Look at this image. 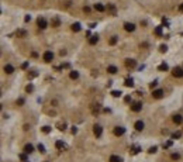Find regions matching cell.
<instances>
[{
  "label": "cell",
  "mask_w": 183,
  "mask_h": 162,
  "mask_svg": "<svg viewBox=\"0 0 183 162\" xmlns=\"http://www.w3.org/2000/svg\"><path fill=\"white\" fill-rule=\"evenodd\" d=\"M37 24H38V27H40L41 30L46 28V20L44 18V17H40V18L37 20Z\"/></svg>",
  "instance_id": "277c9868"
},
{
  "label": "cell",
  "mask_w": 183,
  "mask_h": 162,
  "mask_svg": "<svg viewBox=\"0 0 183 162\" xmlns=\"http://www.w3.org/2000/svg\"><path fill=\"white\" fill-rule=\"evenodd\" d=\"M80 28H82L80 23H73V24H72V31H75V32H77V31H80Z\"/></svg>",
  "instance_id": "2e32d148"
},
{
  "label": "cell",
  "mask_w": 183,
  "mask_h": 162,
  "mask_svg": "<svg viewBox=\"0 0 183 162\" xmlns=\"http://www.w3.org/2000/svg\"><path fill=\"white\" fill-rule=\"evenodd\" d=\"M107 10H108V13H110L111 16H116V14H117V9H116V6H114L113 3H110V4H108Z\"/></svg>",
  "instance_id": "9c48e42d"
},
{
  "label": "cell",
  "mask_w": 183,
  "mask_h": 162,
  "mask_svg": "<svg viewBox=\"0 0 183 162\" xmlns=\"http://www.w3.org/2000/svg\"><path fill=\"white\" fill-rule=\"evenodd\" d=\"M42 59H44L45 62H51V61L54 59V54H52L51 51H45L44 55H42Z\"/></svg>",
  "instance_id": "3957f363"
},
{
  "label": "cell",
  "mask_w": 183,
  "mask_h": 162,
  "mask_svg": "<svg viewBox=\"0 0 183 162\" xmlns=\"http://www.w3.org/2000/svg\"><path fill=\"white\" fill-rule=\"evenodd\" d=\"M55 147L58 148V149H62V148H65V144H63L62 141H56V142H55Z\"/></svg>",
  "instance_id": "484cf974"
},
{
  "label": "cell",
  "mask_w": 183,
  "mask_h": 162,
  "mask_svg": "<svg viewBox=\"0 0 183 162\" xmlns=\"http://www.w3.org/2000/svg\"><path fill=\"white\" fill-rule=\"evenodd\" d=\"M124 28H125V31L131 32V31H134V30H135V26H134L132 23H125V24H124Z\"/></svg>",
  "instance_id": "8fae6325"
},
{
  "label": "cell",
  "mask_w": 183,
  "mask_h": 162,
  "mask_svg": "<svg viewBox=\"0 0 183 162\" xmlns=\"http://www.w3.org/2000/svg\"><path fill=\"white\" fill-rule=\"evenodd\" d=\"M27 66H28V62H24V63H23V65H21V68H23V69H25V68H27Z\"/></svg>",
  "instance_id": "ee69618b"
},
{
  "label": "cell",
  "mask_w": 183,
  "mask_h": 162,
  "mask_svg": "<svg viewBox=\"0 0 183 162\" xmlns=\"http://www.w3.org/2000/svg\"><path fill=\"white\" fill-rule=\"evenodd\" d=\"M32 151H34V147H32L31 144H27V145L24 147V152H25V154H31Z\"/></svg>",
  "instance_id": "e0dca14e"
},
{
  "label": "cell",
  "mask_w": 183,
  "mask_h": 162,
  "mask_svg": "<svg viewBox=\"0 0 183 162\" xmlns=\"http://www.w3.org/2000/svg\"><path fill=\"white\" fill-rule=\"evenodd\" d=\"M117 38H118V37H116V35H113V37L110 38V41H108V44H110V45H116V44H117Z\"/></svg>",
  "instance_id": "d4e9b609"
},
{
  "label": "cell",
  "mask_w": 183,
  "mask_h": 162,
  "mask_svg": "<svg viewBox=\"0 0 183 162\" xmlns=\"http://www.w3.org/2000/svg\"><path fill=\"white\" fill-rule=\"evenodd\" d=\"M172 75H173L175 78H182V76H183V68H179V66L173 68V71H172Z\"/></svg>",
  "instance_id": "6da1fadb"
},
{
  "label": "cell",
  "mask_w": 183,
  "mask_h": 162,
  "mask_svg": "<svg viewBox=\"0 0 183 162\" xmlns=\"http://www.w3.org/2000/svg\"><path fill=\"white\" fill-rule=\"evenodd\" d=\"M156 85H158V82H156V80H153V82H152V83H151V88H155V86H156Z\"/></svg>",
  "instance_id": "7bdbcfd3"
},
{
  "label": "cell",
  "mask_w": 183,
  "mask_h": 162,
  "mask_svg": "<svg viewBox=\"0 0 183 162\" xmlns=\"http://www.w3.org/2000/svg\"><path fill=\"white\" fill-rule=\"evenodd\" d=\"M69 76H71V79H77V78H79V72H76V71H71Z\"/></svg>",
  "instance_id": "7402d4cb"
},
{
  "label": "cell",
  "mask_w": 183,
  "mask_h": 162,
  "mask_svg": "<svg viewBox=\"0 0 183 162\" xmlns=\"http://www.w3.org/2000/svg\"><path fill=\"white\" fill-rule=\"evenodd\" d=\"M162 96H163V90H162V89L153 90V93H152V97H153V99H161Z\"/></svg>",
  "instance_id": "ba28073f"
},
{
  "label": "cell",
  "mask_w": 183,
  "mask_h": 162,
  "mask_svg": "<svg viewBox=\"0 0 183 162\" xmlns=\"http://www.w3.org/2000/svg\"><path fill=\"white\" fill-rule=\"evenodd\" d=\"M182 121H183V118H182L180 114H175V116H173V123H175V124H180Z\"/></svg>",
  "instance_id": "5bb4252c"
},
{
  "label": "cell",
  "mask_w": 183,
  "mask_h": 162,
  "mask_svg": "<svg viewBox=\"0 0 183 162\" xmlns=\"http://www.w3.org/2000/svg\"><path fill=\"white\" fill-rule=\"evenodd\" d=\"M124 102H125V103H130V102H131V96H125V97H124Z\"/></svg>",
  "instance_id": "f35d334b"
},
{
  "label": "cell",
  "mask_w": 183,
  "mask_h": 162,
  "mask_svg": "<svg viewBox=\"0 0 183 162\" xmlns=\"http://www.w3.org/2000/svg\"><path fill=\"white\" fill-rule=\"evenodd\" d=\"M37 76H38V73H37V72H31V73H28V78H30V79H32V78H37Z\"/></svg>",
  "instance_id": "74e56055"
},
{
  "label": "cell",
  "mask_w": 183,
  "mask_h": 162,
  "mask_svg": "<svg viewBox=\"0 0 183 162\" xmlns=\"http://www.w3.org/2000/svg\"><path fill=\"white\" fill-rule=\"evenodd\" d=\"M159 51H161V52L163 54V52H166V51H168V47H166V45H161V48H159Z\"/></svg>",
  "instance_id": "e575fe53"
},
{
  "label": "cell",
  "mask_w": 183,
  "mask_h": 162,
  "mask_svg": "<svg viewBox=\"0 0 183 162\" xmlns=\"http://www.w3.org/2000/svg\"><path fill=\"white\" fill-rule=\"evenodd\" d=\"M138 152H139V147H138V145L131 147V154H132V155H137Z\"/></svg>",
  "instance_id": "603a6c76"
},
{
  "label": "cell",
  "mask_w": 183,
  "mask_h": 162,
  "mask_svg": "<svg viewBox=\"0 0 183 162\" xmlns=\"http://www.w3.org/2000/svg\"><path fill=\"white\" fill-rule=\"evenodd\" d=\"M144 127H145V124H144V121H142V120H138L137 123L134 124V128H135L137 131H142V130H144Z\"/></svg>",
  "instance_id": "52a82bcc"
},
{
  "label": "cell",
  "mask_w": 183,
  "mask_h": 162,
  "mask_svg": "<svg viewBox=\"0 0 183 162\" xmlns=\"http://www.w3.org/2000/svg\"><path fill=\"white\" fill-rule=\"evenodd\" d=\"M41 130H42V133L48 134V133H49V131H51V127H48V125H44V127H42Z\"/></svg>",
  "instance_id": "f546056e"
},
{
  "label": "cell",
  "mask_w": 183,
  "mask_h": 162,
  "mask_svg": "<svg viewBox=\"0 0 183 162\" xmlns=\"http://www.w3.org/2000/svg\"><path fill=\"white\" fill-rule=\"evenodd\" d=\"M77 133V128L76 127H72V134H76Z\"/></svg>",
  "instance_id": "f6af8a7d"
},
{
  "label": "cell",
  "mask_w": 183,
  "mask_h": 162,
  "mask_svg": "<svg viewBox=\"0 0 183 162\" xmlns=\"http://www.w3.org/2000/svg\"><path fill=\"white\" fill-rule=\"evenodd\" d=\"M180 137H182V133H180V131H176V133L172 134V138H173V140H176V138H180Z\"/></svg>",
  "instance_id": "f1b7e54d"
},
{
  "label": "cell",
  "mask_w": 183,
  "mask_h": 162,
  "mask_svg": "<svg viewBox=\"0 0 183 162\" xmlns=\"http://www.w3.org/2000/svg\"><path fill=\"white\" fill-rule=\"evenodd\" d=\"M170 158H172L173 161H178V159L180 158V155H179V154H172V155H170Z\"/></svg>",
  "instance_id": "d6a6232c"
},
{
  "label": "cell",
  "mask_w": 183,
  "mask_h": 162,
  "mask_svg": "<svg viewBox=\"0 0 183 162\" xmlns=\"http://www.w3.org/2000/svg\"><path fill=\"white\" fill-rule=\"evenodd\" d=\"M135 65H137V62L134 59H125V66L127 68H135Z\"/></svg>",
  "instance_id": "30bf717a"
},
{
  "label": "cell",
  "mask_w": 183,
  "mask_h": 162,
  "mask_svg": "<svg viewBox=\"0 0 183 162\" xmlns=\"http://www.w3.org/2000/svg\"><path fill=\"white\" fill-rule=\"evenodd\" d=\"M169 147H172V141H168L166 144H163V148H169Z\"/></svg>",
  "instance_id": "ab89813d"
},
{
  "label": "cell",
  "mask_w": 183,
  "mask_h": 162,
  "mask_svg": "<svg viewBox=\"0 0 183 162\" xmlns=\"http://www.w3.org/2000/svg\"><path fill=\"white\" fill-rule=\"evenodd\" d=\"M124 85H125L127 88H132V86H134V80H132L131 78H127V79H125V83H124Z\"/></svg>",
  "instance_id": "9a60e30c"
},
{
  "label": "cell",
  "mask_w": 183,
  "mask_h": 162,
  "mask_svg": "<svg viewBox=\"0 0 183 162\" xmlns=\"http://www.w3.org/2000/svg\"><path fill=\"white\" fill-rule=\"evenodd\" d=\"M110 162H121V158L117 155H111L110 157Z\"/></svg>",
  "instance_id": "44dd1931"
},
{
  "label": "cell",
  "mask_w": 183,
  "mask_h": 162,
  "mask_svg": "<svg viewBox=\"0 0 183 162\" xmlns=\"http://www.w3.org/2000/svg\"><path fill=\"white\" fill-rule=\"evenodd\" d=\"M179 11H182V13H183V3L179 6Z\"/></svg>",
  "instance_id": "bcb514c9"
},
{
  "label": "cell",
  "mask_w": 183,
  "mask_h": 162,
  "mask_svg": "<svg viewBox=\"0 0 183 162\" xmlns=\"http://www.w3.org/2000/svg\"><path fill=\"white\" fill-rule=\"evenodd\" d=\"M32 90H34V86H32V85H27V86H25V92H28V93H31Z\"/></svg>",
  "instance_id": "1f68e13d"
},
{
  "label": "cell",
  "mask_w": 183,
  "mask_h": 162,
  "mask_svg": "<svg viewBox=\"0 0 183 162\" xmlns=\"http://www.w3.org/2000/svg\"><path fill=\"white\" fill-rule=\"evenodd\" d=\"M17 104H24V99H18V100H17Z\"/></svg>",
  "instance_id": "b9f144b4"
},
{
  "label": "cell",
  "mask_w": 183,
  "mask_h": 162,
  "mask_svg": "<svg viewBox=\"0 0 183 162\" xmlns=\"http://www.w3.org/2000/svg\"><path fill=\"white\" fill-rule=\"evenodd\" d=\"M141 109H142V103H141V102H134V103L131 104V110L135 111V113L141 111Z\"/></svg>",
  "instance_id": "7a4b0ae2"
},
{
  "label": "cell",
  "mask_w": 183,
  "mask_h": 162,
  "mask_svg": "<svg viewBox=\"0 0 183 162\" xmlns=\"http://www.w3.org/2000/svg\"><path fill=\"white\" fill-rule=\"evenodd\" d=\"M38 151H40L41 154H45V147H44L42 144H40V145H38Z\"/></svg>",
  "instance_id": "4dcf8cb0"
},
{
  "label": "cell",
  "mask_w": 183,
  "mask_h": 162,
  "mask_svg": "<svg viewBox=\"0 0 183 162\" xmlns=\"http://www.w3.org/2000/svg\"><path fill=\"white\" fill-rule=\"evenodd\" d=\"M121 94L122 93L120 92V90H113V92H111V96H114V97H120Z\"/></svg>",
  "instance_id": "4316f807"
},
{
  "label": "cell",
  "mask_w": 183,
  "mask_h": 162,
  "mask_svg": "<svg viewBox=\"0 0 183 162\" xmlns=\"http://www.w3.org/2000/svg\"><path fill=\"white\" fill-rule=\"evenodd\" d=\"M107 72H108V73H111V75L117 73V68H116V66H113V65H110V66L107 68Z\"/></svg>",
  "instance_id": "ac0fdd59"
},
{
  "label": "cell",
  "mask_w": 183,
  "mask_h": 162,
  "mask_svg": "<svg viewBox=\"0 0 183 162\" xmlns=\"http://www.w3.org/2000/svg\"><path fill=\"white\" fill-rule=\"evenodd\" d=\"M20 159L24 161V162H27V155H25V154H20Z\"/></svg>",
  "instance_id": "8d00e7d4"
},
{
  "label": "cell",
  "mask_w": 183,
  "mask_h": 162,
  "mask_svg": "<svg viewBox=\"0 0 183 162\" xmlns=\"http://www.w3.org/2000/svg\"><path fill=\"white\" fill-rule=\"evenodd\" d=\"M99 41V35H92L90 37V40H89V42H90L92 45H94L96 42Z\"/></svg>",
  "instance_id": "ffe728a7"
},
{
  "label": "cell",
  "mask_w": 183,
  "mask_h": 162,
  "mask_svg": "<svg viewBox=\"0 0 183 162\" xmlns=\"http://www.w3.org/2000/svg\"><path fill=\"white\" fill-rule=\"evenodd\" d=\"M155 35H158V37L162 35V27H156L155 28Z\"/></svg>",
  "instance_id": "83f0119b"
},
{
  "label": "cell",
  "mask_w": 183,
  "mask_h": 162,
  "mask_svg": "<svg viewBox=\"0 0 183 162\" xmlns=\"http://www.w3.org/2000/svg\"><path fill=\"white\" fill-rule=\"evenodd\" d=\"M4 72H6V73H13V72H14V68H13V66H11V65H10V63H7V65H6V66H4Z\"/></svg>",
  "instance_id": "4fadbf2b"
},
{
  "label": "cell",
  "mask_w": 183,
  "mask_h": 162,
  "mask_svg": "<svg viewBox=\"0 0 183 162\" xmlns=\"http://www.w3.org/2000/svg\"><path fill=\"white\" fill-rule=\"evenodd\" d=\"M94 9H96L97 11H100V13L106 10V9H104V6H103V4H100V3H97V4H94Z\"/></svg>",
  "instance_id": "d6986e66"
},
{
  "label": "cell",
  "mask_w": 183,
  "mask_h": 162,
  "mask_svg": "<svg viewBox=\"0 0 183 162\" xmlns=\"http://www.w3.org/2000/svg\"><path fill=\"white\" fill-rule=\"evenodd\" d=\"M30 20H31V16H25V17H24V21H25V23H28Z\"/></svg>",
  "instance_id": "60d3db41"
},
{
  "label": "cell",
  "mask_w": 183,
  "mask_h": 162,
  "mask_svg": "<svg viewBox=\"0 0 183 162\" xmlns=\"http://www.w3.org/2000/svg\"><path fill=\"white\" fill-rule=\"evenodd\" d=\"M156 149H158V147H151L149 149H148V152H149V154H155Z\"/></svg>",
  "instance_id": "d590c367"
},
{
  "label": "cell",
  "mask_w": 183,
  "mask_h": 162,
  "mask_svg": "<svg viewBox=\"0 0 183 162\" xmlns=\"http://www.w3.org/2000/svg\"><path fill=\"white\" fill-rule=\"evenodd\" d=\"M58 128H59L61 131H63V130L66 128V124H65V123H59V124H58Z\"/></svg>",
  "instance_id": "836d02e7"
},
{
  "label": "cell",
  "mask_w": 183,
  "mask_h": 162,
  "mask_svg": "<svg viewBox=\"0 0 183 162\" xmlns=\"http://www.w3.org/2000/svg\"><path fill=\"white\" fill-rule=\"evenodd\" d=\"M51 24H52V27H59V24H61V20H59L58 17H54V18L51 20Z\"/></svg>",
  "instance_id": "7c38bea8"
},
{
  "label": "cell",
  "mask_w": 183,
  "mask_h": 162,
  "mask_svg": "<svg viewBox=\"0 0 183 162\" xmlns=\"http://www.w3.org/2000/svg\"><path fill=\"white\" fill-rule=\"evenodd\" d=\"M158 69H159V71H168L169 66L166 65V63H165V62H163V63H161V65L158 66Z\"/></svg>",
  "instance_id": "cb8c5ba5"
},
{
  "label": "cell",
  "mask_w": 183,
  "mask_h": 162,
  "mask_svg": "<svg viewBox=\"0 0 183 162\" xmlns=\"http://www.w3.org/2000/svg\"><path fill=\"white\" fill-rule=\"evenodd\" d=\"M114 135H117V137H121L122 134L125 133V128L124 127H114Z\"/></svg>",
  "instance_id": "8992f818"
},
{
  "label": "cell",
  "mask_w": 183,
  "mask_h": 162,
  "mask_svg": "<svg viewBox=\"0 0 183 162\" xmlns=\"http://www.w3.org/2000/svg\"><path fill=\"white\" fill-rule=\"evenodd\" d=\"M93 133H94V135H96V137H100V135H102V133H103V128H102L99 124H94V127H93Z\"/></svg>",
  "instance_id": "5b68a950"
}]
</instances>
